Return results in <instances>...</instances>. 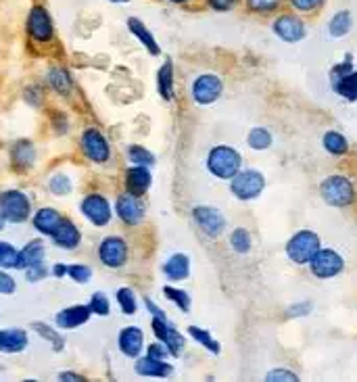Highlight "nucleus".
Here are the masks:
<instances>
[{
    "mask_svg": "<svg viewBox=\"0 0 357 382\" xmlns=\"http://www.w3.org/2000/svg\"><path fill=\"white\" fill-rule=\"evenodd\" d=\"M163 273L169 280H184V278H188V273H190V259H188V255H184V253L171 255L165 261V266H163Z\"/></svg>",
    "mask_w": 357,
    "mask_h": 382,
    "instance_id": "nucleus-24",
    "label": "nucleus"
},
{
    "mask_svg": "<svg viewBox=\"0 0 357 382\" xmlns=\"http://www.w3.org/2000/svg\"><path fill=\"white\" fill-rule=\"evenodd\" d=\"M2 228H4V218L0 216V230H2Z\"/></svg>",
    "mask_w": 357,
    "mask_h": 382,
    "instance_id": "nucleus-56",
    "label": "nucleus"
},
{
    "mask_svg": "<svg viewBox=\"0 0 357 382\" xmlns=\"http://www.w3.org/2000/svg\"><path fill=\"white\" fill-rule=\"evenodd\" d=\"M0 268L6 270H21V255L19 251L8 245V242H0Z\"/></svg>",
    "mask_w": 357,
    "mask_h": 382,
    "instance_id": "nucleus-32",
    "label": "nucleus"
},
{
    "mask_svg": "<svg viewBox=\"0 0 357 382\" xmlns=\"http://www.w3.org/2000/svg\"><path fill=\"white\" fill-rule=\"evenodd\" d=\"M332 75V88L339 97H343L349 103L357 101V69L353 67L351 71L345 73H330Z\"/></svg>",
    "mask_w": 357,
    "mask_h": 382,
    "instance_id": "nucleus-16",
    "label": "nucleus"
},
{
    "mask_svg": "<svg viewBox=\"0 0 357 382\" xmlns=\"http://www.w3.org/2000/svg\"><path fill=\"white\" fill-rule=\"evenodd\" d=\"M147 353H149V357H155V359H167V355H171L169 349H167L161 340H159V343H153V345H149Z\"/></svg>",
    "mask_w": 357,
    "mask_h": 382,
    "instance_id": "nucleus-45",
    "label": "nucleus"
},
{
    "mask_svg": "<svg viewBox=\"0 0 357 382\" xmlns=\"http://www.w3.org/2000/svg\"><path fill=\"white\" fill-rule=\"evenodd\" d=\"M0 292H2V295L15 292V280L6 272H0Z\"/></svg>",
    "mask_w": 357,
    "mask_h": 382,
    "instance_id": "nucleus-49",
    "label": "nucleus"
},
{
    "mask_svg": "<svg viewBox=\"0 0 357 382\" xmlns=\"http://www.w3.org/2000/svg\"><path fill=\"white\" fill-rule=\"evenodd\" d=\"M61 381H82V378L73 376V374H61Z\"/></svg>",
    "mask_w": 357,
    "mask_h": 382,
    "instance_id": "nucleus-53",
    "label": "nucleus"
},
{
    "mask_svg": "<svg viewBox=\"0 0 357 382\" xmlns=\"http://www.w3.org/2000/svg\"><path fill=\"white\" fill-rule=\"evenodd\" d=\"M322 144L332 157H343L349 151V142L341 132H326L322 136Z\"/></svg>",
    "mask_w": 357,
    "mask_h": 382,
    "instance_id": "nucleus-28",
    "label": "nucleus"
},
{
    "mask_svg": "<svg viewBox=\"0 0 357 382\" xmlns=\"http://www.w3.org/2000/svg\"><path fill=\"white\" fill-rule=\"evenodd\" d=\"M320 249V236L311 230H301L297 232L289 242H286V255L293 264L305 266L311 261V257Z\"/></svg>",
    "mask_w": 357,
    "mask_h": 382,
    "instance_id": "nucleus-3",
    "label": "nucleus"
},
{
    "mask_svg": "<svg viewBox=\"0 0 357 382\" xmlns=\"http://www.w3.org/2000/svg\"><path fill=\"white\" fill-rule=\"evenodd\" d=\"M311 312V303H295V305H291L289 309H286V316H291V318H301V316H307Z\"/></svg>",
    "mask_w": 357,
    "mask_h": 382,
    "instance_id": "nucleus-46",
    "label": "nucleus"
},
{
    "mask_svg": "<svg viewBox=\"0 0 357 382\" xmlns=\"http://www.w3.org/2000/svg\"><path fill=\"white\" fill-rule=\"evenodd\" d=\"M351 27H353V17H351L349 11H339V13L330 19V23H328V32H330V36H334V38L347 36V34L351 32Z\"/></svg>",
    "mask_w": 357,
    "mask_h": 382,
    "instance_id": "nucleus-29",
    "label": "nucleus"
},
{
    "mask_svg": "<svg viewBox=\"0 0 357 382\" xmlns=\"http://www.w3.org/2000/svg\"><path fill=\"white\" fill-rule=\"evenodd\" d=\"M136 372L140 376H155V378H165L174 372V368L169 364H165V359H155V357H140L136 362Z\"/></svg>",
    "mask_w": 357,
    "mask_h": 382,
    "instance_id": "nucleus-23",
    "label": "nucleus"
},
{
    "mask_svg": "<svg viewBox=\"0 0 357 382\" xmlns=\"http://www.w3.org/2000/svg\"><path fill=\"white\" fill-rule=\"evenodd\" d=\"M88 307H90L92 314H99V316H109V312H111L109 299H107L104 292H95L92 299H90V303H88Z\"/></svg>",
    "mask_w": 357,
    "mask_h": 382,
    "instance_id": "nucleus-40",
    "label": "nucleus"
},
{
    "mask_svg": "<svg viewBox=\"0 0 357 382\" xmlns=\"http://www.w3.org/2000/svg\"><path fill=\"white\" fill-rule=\"evenodd\" d=\"M34 159H36V153H34L32 142L21 140V142H17V144L13 147V161H15V165H17L19 169H28L30 165L34 164Z\"/></svg>",
    "mask_w": 357,
    "mask_h": 382,
    "instance_id": "nucleus-30",
    "label": "nucleus"
},
{
    "mask_svg": "<svg viewBox=\"0 0 357 382\" xmlns=\"http://www.w3.org/2000/svg\"><path fill=\"white\" fill-rule=\"evenodd\" d=\"M320 195L330 207H349L356 199V188L345 175H328L320 184Z\"/></svg>",
    "mask_w": 357,
    "mask_h": 382,
    "instance_id": "nucleus-2",
    "label": "nucleus"
},
{
    "mask_svg": "<svg viewBox=\"0 0 357 382\" xmlns=\"http://www.w3.org/2000/svg\"><path fill=\"white\" fill-rule=\"evenodd\" d=\"M49 186L54 195H67L71 190V182L67 180V175H54Z\"/></svg>",
    "mask_w": 357,
    "mask_h": 382,
    "instance_id": "nucleus-43",
    "label": "nucleus"
},
{
    "mask_svg": "<svg viewBox=\"0 0 357 382\" xmlns=\"http://www.w3.org/2000/svg\"><path fill=\"white\" fill-rule=\"evenodd\" d=\"M193 218L197 221L199 230L203 232L205 236H209V238L222 236L224 230H226V223H228L226 218L217 209H213V207H197L193 211Z\"/></svg>",
    "mask_w": 357,
    "mask_h": 382,
    "instance_id": "nucleus-12",
    "label": "nucleus"
},
{
    "mask_svg": "<svg viewBox=\"0 0 357 382\" xmlns=\"http://www.w3.org/2000/svg\"><path fill=\"white\" fill-rule=\"evenodd\" d=\"M291 4L299 13H311V11H317L324 4V0H291Z\"/></svg>",
    "mask_w": 357,
    "mask_h": 382,
    "instance_id": "nucleus-44",
    "label": "nucleus"
},
{
    "mask_svg": "<svg viewBox=\"0 0 357 382\" xmlns=\"http://www.w3.org/2000/svg\"><path fill=\"white\" fill-rule=\"evenodd\" d=\"M128 157L132 159V164L134 165H153L155 164V157L147 151V149H143V147H130V151H128Z\"/></svg>",
    "mask_w": 357,
    "mask_h": 382,
    "instance_id": "nucleus-39",
    "label": "nucleus"
},
{
    "mask_svg": "<svg viewBox=\"0 0 357 382\" xmlns=\"http://www.w3.org/2000/svg\"><path fill=\"white\" fill-rule=\"evenodd\" d=\"M19 255H21V270H28V268H32V266H38V264L44 261V245H42L40 240H34V242L25 245V247L19 251Z\"/></svg>",
    "mask_w": 357,
    "mask_h": 382,
    "instance_id": "nucleus-27",
    "label": "nucleus"
},
{
    "mask_svg": "<svg viewBox=\"0 0 357 382\" xmlns=\"http://www.w3.org/2000/svg\"><path fill=\"white\" fill-rule=\"evenodd\" d=\"M67 276H69V278H73L75 282L84 284V282H88V280H90V276H92V270H90L88 266H80V264H73V266H67Z\"/></svg>",
    "mask_w": 357,
    "mask_h": 382,
    "instance_id": "nucleus-41",
    "label": "nucleus"
},
{
    "mask_svg": "<svg viewBox=\"0 0 357 382\" xmlns=\"http://www.w3.org/2000/svg\"><path fill=\"white\" fill-rule=\"evenodd\" d=\"M49 84L52 86V90L59 92V94H69L71 86H73L69 73L65 69H59V67H54V69L49 71Z\"/></svg>",
    "mask_w": 357,
    "mask_h": 382,
    "instance_id": "nucleus-31",
    "label": "nucleus"
},
{
    "mask_svg": "<svg viewBox=\"0 0 357 382\" xmlns=\"http://www.w3.org/2000/svg\"><path fill=\"white\" fill-rule=\"evenodd\" d=\"M28 36L34 42H51L54 36V25H52L51 13L42 4H34L28 13Z\"/></svg>",
    "mask_w": 357,
    "mask_h": 382,
    "instance_id": "nucleus-5",
    "label": "nucleus"
},
{
    "mask_svg": "<svg viewBox=\"0 0 357 382\" xmlns=\"http://www.w3.org/2000/svg\"><path fill=\"white\" fill-rule=\"evenodd\" d=\"M153 332L155 336L169 349V353L174 357L180 355V351L184 347V336L165 320V316H153Z\"/></svg>",
    "mask_w": 357,
    "mask_h": 382,
    "instance_id": "nucleus-14",
    "label": "nucleus"
},
{
    "mask_svg": "<svg viewBox=\"0 0 357 382\" xmlns=\"http://www.w3.org/2000/svg\"><path fill=\"white\" fill-rule=\"evenodd\" d=\"M157 90L163 101H174V65L167 58L157 73Z\"/></svg>",
    "mask_w": 357,
    "mask_h": 382,
    "instance_id": "nucleus-25",
    "label": "nucleus"
},
{
    "mask_svg": "<svg viewBox=\"0 0 357 382\" xmlns=\"http://www.w3.org/2000/svg\"><path fill=\"white\" fill-rule=\"evenodd\" d=\"M272 30H274V34H276L280 40H284V42H289V44L301 42L307 34L303 19L297 17V15H293V13H286V15L276 17V21L272 23Z\"/></svg>",
    "mask_w": 357,
    "mask_h": 382,
    "instance_id": "nucleus-8",
    "label": "nucleus"
},
{
    "mask_svg": "<svg viewBox=\"0 0 357 382\" xmlns=\"http://www.w3.org/2000/svg\"><path fill=\"white\" fill-rule=\"evenodd\" d=\"M80 230L75 228V223L73 221H69V219H63L61 223H59V228L54 230V234H52V240L59 245V247H63V249H75L78 245H80Z\"/></svg>",
    "mask_w": 357,
    "mask_h": 382,
    "instance_id": "nucleus-22",
    "label": "nucleus"
},
{
    "mask_svg": "<svg viewBox=\"0 0 357 382\" xmlns=\"http://www.w3.org/2000/svg\"><path fill=\"white\" fill-rule=\"evenodd\" d=\"M207 4L213 11H232L238 4V0H207Z\"/></svg>",
    "mask_w": 357,
    "mask_h": 382,
    "instance_id": "nucleus-48",
    "label": "nucleus"
},
{
    "mask_svg": "<svg viewBox=\"0 0 357 382\" xmlns=\"http://www.w3.org/2000/svg\"><path fill=\"white\" fill-rule=\"evenodd\" d=\"M145 303H147V309H149L153 316H165V314H163V309H159V307H157V303H153L151 299H145Z\"/></svg>",
    "mask_w": 357,
    "mask_h": 382,
    "instance_id": "nucleus-51",
    "label": "nucleus"
},
{
    "mask_svg": "<svg viewBox=\"0 0 357 382\" xmlns=\"http://www.w3.org/2000/svg\"><path fill=\"white\" fill-rule=\"evenodd\" d=\"M115 211L119 219L128 226H136L145 219V203L138 199V195L134 192H126L121 197H117L115 203Z\"/></svg>",
    "mask_w": 357,
    "mask_h": 382,
    "instance_id": "nucleus-13",
    "label": "nucleus"
},
{
    "mask_svg": "<svg viewBox=\"0 0 357 382\" xmlns=\"http://www.w3.org/2000/svg\"><path fill=\"white\" fill-rule=\"evenodd\" d=\"M99 257L107 268H121L128 259V245L121 236H107L99 247Z\"/></svg>",
    "mask_w": 357,
    "mask_h": 382,
    "instance_id": "nucleus-11",
    "label": "nucleus"
},
{
    "mask_svg": "<svg viewBox=\"0 0 357 382\" xmlns=\"http://www.w3.org/2000/svg\"><path fill=\"white\" fill-rule=\"evenodd\" d=\"M36 330H38L40 334H44V336H47V340L54 343V349H61V347H63V343H61L59 334H54V332H52V330H49V328L44 326V324H36Z\"/></svg>",
    "mask_w": 357,
    "mask_h": 382,
    "instance_id": "nucleus-50",
    "label": "nucleus"
},
{
    "mask_svg": "<svg viewBox=\"0 0 357 382\" xmlns=\"http://www.w3.org/2000/svg\"><path fill=\"white\" fill-rule=\"evenodd\" d=\"M82 149H84V155L90 161H95V164H104L111 157L109 142L102 136L101 130H97V128L84 130V134H82Z\"/></svg>",
    "mask_w": 357,
    "mask_h": 382,
    "instance_id": "nucleus-9",
    "label": "nucleus"
},
{
    "mask_svg": "<svg viewBox=\"0 0 357 382\" xmlns=\"http://www.w3.org/2000/svg\"><path fill=\"white\" fill-rule=\"evenodd\" d=\"M163 295H165L171 303H176L182 312H188V309H190V295L184 292L182 288L165 286V288H163Z\"/></svg>",
    "mask_w": 357,
    "mask_h": 382,
    "instance_id": "nucleus-37",
    "label": "nucleus"
},
{
    "mask_svg": "<svg viewBox=\"0 0 357 382\" xmlns=\"http://www.w3.org/2000/svg\"><path fill=\"white\" fill-rule=\"evenodd\" d=\"M143 340H145V334L143 330L136 326L123 328L119 332V349L123 355L128 357H138L140 351H143Z\"/></svg>",
    "mask_w": 357,
    "mask_h": 382,
    "instance_id": "nucleus-19",
    "label": "nucleus"
},
{
    "mask_svg": "<svg viewBox=\"0 0 357 382\" xmlns=\"http://www.w3.org/2000/svg\"><path fill=\"white\" fill-rule=\"evenodd\" d=\"M169 2H174V4H188L190 0H169Z\"/></svg>",
    "mask_w": 357,
    "mask_h": 382,
    "instance_id": "nucleus-54",
    "label": "nucleus"
},
{
    "mask_svg": "<svg viewBox=\"0 0 357 382\" xmlns=\"http://www.w3.org/2000/svg\"><path fill=\"white\" fill-rule=\"evenodd\" d=\"M47 276H49V270L44 268V264H38V266L28 268V280H30V282H38V280H42V278H47Z\"/></svg>",
    "mask_w": 357,
    "mask_h": 382,
    "instance_id": "nucleus-47",
    "label": "nucleus"
},
{
    "mask_svg": "<svg viewBox=\"0 0 357 382\" xmlns=\"http://www.w3.org/2000/svg\"><path fill=\"white\" fill-rule=\"evenodd\" d=\"M188 334L199 343V345H203L207 351H211L213 355H219V351H222V347H219V343L207 332L203 328H197V326H190L188 328Z\"/></svg>",
    "mask_w": 357,
    "mask_h": 382,
    "instance_id": "nucleus-35",
    "label": "nucleus"
},
{
    "mask_svg": "<svg viewBox=\"0 0 357 382\" xmlns=\"http://www.w3.org/2000/svg\"><path fill=\"white\" fill-rule=\"evenodd\" d=\"M128 30L132 32V36L151 53L153 56L161 55V49H159V44H157V40H155V36L151 34V30L138 19V17H130L128 19Z\"/></svg>",
    "mask_w": 357,
    "mask_h": 382,
    "instance_id": "nucleus-21",
    "label": "nucleus"
},
{
    "mask_svg": "<svg viewBox=\"0 0 357 382\" xmlns=\"http://www.w3.org/2000/svg\"><path fill=\"white\" fill-rule=\"evenodd\" d=\"M82 214L84 218H88L95 226H107L111 221V205L107 203V199L101 195H88L82 201Z\"/></svg>",
    "mask_w": 357,
    "mask_h": 382,
    "instance_id": "nucleus-15",
    "label": "nucleus"
},
{
    "mask_svg": "<svg viewBox=\"0 0 357 382\" xmlns=\"http://www.w3.org/2000/svg\"><path fill=\"white\" fill-rule=\"evenodd\" d=\"M28 347V334L21 328H4L0 330V351L2 353H19Z\"/></svg>",
    "mask_w": 357,
    "mask_h": 382,
    "instance_id": "nucleus-20",
    "label": "nucleus"
},
{
    "mask_svg": "<svg viewBox=\"0 0 357 382\" xmlns=\"http://www.w3.org/2000/svg\"><path fill=\"white\" fill-rule=\"evenodd\" d=\"M52 273H54L56 278H63V276L67 273V266H63V264H56V266L52 268Z\"/></svg>",
    "mask_w": 357,
    "mask_h": 382,
    "instance_id": "nucleus-52",
    "label": "nucleus"
},
{
    "mask_svg": "<svg viewBox=\"0 0 357 382\" xmlns=\"http://www.w3.org/2000/svg\"><path fill=\"white\" fill-rule=\"evenodd\" d=\"M265 381L267 382H278V381L297 382L299 381V376H297L293 370H286V368H276V370H272V372L265 376Z\"/></svg>",
    "mask_w": 357,
    "mask_h": 382,
    "instance_id": "nucleus-42",
    "label": "nucleus"
},
{
    "mask_svg": "<svg viewBox=\"0 0 357 382\" xmlns=\"http://www.w3.org/2000/svg\"><path fill=\"white\" fill-rule=\"evenodd\" d=\"M224 84L217 75L213 73H205L199 75L193 84V99L197 105H211L222 97Z\"/></svg>",
    "mask_w": 357,
    "mask_h": 382,
    "instance_id": "nucleus-10",
    "label": "nucleus"
},
{
    "mask_svg": "<svg viewBox=\"0 0 357 382\" xmlns=\"http://www.w3.org/2000/svg\"><path fill=\"white\" fill-rule=\"evenodd\" d=\"M117 303L121 305V312L123 314H128V316H132V314H136V309H138V305H136V295H134V290L132 288H119L117 290Z\"/></svg>",
    "mask_w": 357,
    "mask_h": 382,
    "instance_id": "nucleus-36",
    "label": "nucleus"
},
{
    "mask_svg": "<svg viewBox=\"0 0 357 382\" xmlns=\"http://www.w3.org/2000/svg\"><path fill=\"white\" fill-rule=\"evenodd\" d=\"M272 142H274V138H272V134L265 128H253L249 132V136H247V144L253 151H265V149L272 147Z\"/></svg>",
    "mask_w": 357,
    "mask_h": 382,
    "instance_id": "nucleus-34",
    "label": "nucleus"
},
{
    "mask_svg": "<svg viewBox=\"0 0 357 382\" xmlns=\"http://www.w3.org/2000/svg\"><path fill=\"white\" fill-rule=\"evenodd\" d=\"M245 4L249 11L265 15V13H274L276 8H280L282 0H245Z\"/></svg>",
    "mask_w": 357,
    "mask_h": 382,
    "instance_id": "nucleus-38",
    "label": "nucleus"
},
{
    "mask_svg": "<svg viewBox=\"0 0 357 382\" xmlns=\"http://www.w3.org/2000/svg\"><path fill=\"white\" fill-rule=\"evenodd\" d=\"M0 216L6 221L21 223L30 218V201L21 190H6L0 195Z\"/></svg>",
    "mask_w": 357,
    "mask_h": 382,
    "instance_id": "nucleus-7",
    "label": "nucleus"
},
{
    "mask_svg": "<svg viewBox=\"0 0 357 382\" xmlns=\"http://www.w3.org/2000/svg\"><path fill=\"white\" fill-rule=\"evenodd\" d=\"M151 182H153V175H151V171H149L147 165H134V167H130L128 173H126V186H128V190L134 192V195H138V197L145 195V192L151 188Z\"/></svg>",
    "mask_w": 357,
    "mask_h": 382,
    "instance_id": "nucleus-17",
    "label": "nucleus"
},
{
    "mask_svg": "<svg viewBox=\"0 0 357 382\" xmlns=\"http://www.w3.org/2000/svg\"><path fill=\"white\" fill-rule=\"evenodd\" d=\"M309 270L315 278H334L345 270V259L334 249H317L309 261Z\"/></svg>",
    "mask_w": 357,
    "mask_h": 382,
    "instance_id": "nucleus-6",
    "label": "nucleus"
},
{
    "mask_svg": "<svg viewBox=\"0 0 357 382\" xmlns=\"http://www.w3.org/2000/svg\"><path fill=\"white\" fill-rule=\"evenodd\" d=\"M230 247L238 253V255H247L253 247V240H251V234L249 230L245 228H236L232 234H230Z\"/></svg>",
    "mask_w": 357,
    "mask_h": 382,
    "instance_id": "nucleus-33",
    "label": "nucleus"
},
{
    "mask_svg": "<svg viewBox=\"0 0 357 382\" xmlns=\"http://www.w3.org/2000/svg\"><path fill=\"white\" fill-rule=\"evenodd\" d=\"M263 188H265V178L257 169L238 171L232 178V184H230L232 195L236 199H241V201H253V199H257L263 192Z\"/></svg>",
    "mask_w": 357,
    "mask_h": 382,
    "instance_id": "nucleus-4",
    "label": "nucleus"
},
{
    "mask_svg": "<svg viewBox=\"0 0 357 382\" xmlns=\"http://www.w3.org/2000/svg\"><path fill=\"white\" fill-rule=\"evenodd\" d=\"M243 167V157L236 149L219 144L213 147L207 155V169L219 180H232Z\"/></svg>",
    "mask_w": 357,
    "mask_h": 382,
    "instance_id": "nucleus-1",
    "label": "nucleus"
},
{
    "mask_svg": "<svg viewBox=\"0 0 357 382\" xmlns=\"http://www.w3.org/2000/svg\"><path fill=\"white\" fill-rule=\"evenodd\" d=\"M90 316H92V312H90L88 305H73V307H67V309L59 312L54 322H56V326L59 328L71 330V328H78L82 326V324H86V322L90 320Z\"/></svg>",
    "mask_w": 357,
    "mask_h": 382,
    "instance_id": "nucleus-18",
    "label": "nucleus"
},
{
    "mask_svg": "<svg viewBox=\"0 0 357 382\" xmlns=\"http://www.w3.org/2000/svg\"><path fill=\"white\" fill-rule=\"evenodd\" d=\"M111 2H115V4H126V2H130V0H111Z\"/></svg>",
    "mask_w": 357,
    "mask_h": 382,
    "instance_id": "nucleus-55",
    "label": "nucleus"
},
{
    "mask_svg": "<svg viewBox=\"0 0 357 382\" xmlns=\"http://www.w3.org/2000/svg\"><path fill=\"white\" fill-rule=\"evenodd\" d=\"M61 221H63V218L59 216V211L49 209V207L40 209V211L34 216V226H36V230L42 232V234H47V236H52V234H54V230L59 228Z\"/></svg>",
    "mask_w": 357,
    "mask_h": 382,
    "instance_id": "nucleus-26",
    "label": "nucleus"
}]
</instances>
